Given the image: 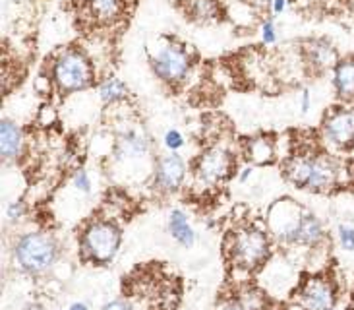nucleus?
Instances as JSON below:
<instances>
[{"label": "nucleus", "instance_id": "obj_1", "mask_svg": "<svg viewBox=\"0 0 354 310\" xmlns=\"http://www.w3.org/2000/svg\"><path fill=\"white\" fill-rule=\"evenodd\" d=\"M285 179L298 190L329 192L341 183L343 167L333 155L322 152H298L285 161Z\"/></svg>", "mask_w": 354, "mask_h": 310}, {"label": "nucleus", "instance_id": "obj_2", "mask_svg": "<svg viewBox=\"0 0 354 310\" xmlns=\"http://www.w3.org/2000/svg\"><path fill=\"white\" fill-rule=\"evenodd\" d=\"M271 252L269 232L254 227V225H242L236 231L229 235L227 242V256L234 270L252 273L261 268Z\"/></svg>", "mask_w": 354, "mask_h": 310}, {"label": "nucleus", "instance_id": "obj_3", "mask_svg": "<svg viewBox=\"0 0 354 310\" xmlns=\"http://www.w3.org/2000/svg\"><path fill=\"white\" fill-rule=\"evenodd\" d=\"M58 258V242L48 232H26L14 244V260L28 275L47 273Z\"/></svg>", "mask_w": 354, "mask_h": 310}, {"label": "nucleus", "instance_id": "obj_4", "mask_svg": "<svg viewBox=\"0 0 354 310\" xmlns=\"http://www.w3.org/2000/svg\"><path fill=\"white\" fill-rule=\"evenodd\" d=\"M120 244H122V231L111 219L91 221L80 237L82 258L97 266H105L115 260Z\"/></svg>", "mask_w": 354, "mask_h": 310}, {"label": "nucleus", "instance_id": "obj_5", "mask_svg": "<svg viewBox=\"0 0 354 310\" xmlns=\"http://www.w3.org/2000/svg\"><path fill=\"white\" fill-rule=\"evenodd\" d=\"M50 78L60 95L84 91L93 84L91 60L80 48H68L53 62Z\"/></svg>", "mask_w": 354, "mask_h": 310}, {"label": "nucleus", "instance_id": "obj_6", "mask_svg": "<svg viewBox=\"0 0 354 310\" xmlns=\"http://www.w3.org/2000/svg\"><path fill=\"white\" fill-rule=\"evenodd\" d=\"M306 212L308 210L292 198H279L269 206L266 215L268 232L283 244H298V235Z\"/></svg>", "mask_w": 354, "mask_h": 310}, {"label": "nucleus", "instance_id": "obj_7", "mask_svg": "<svg viewBox=\"0 0 354 310\" xmlns=\"http://www.w3.org/2000/svg\"><path fill=\"white\" fill-rule=\"evenodd\" d=\"M234 157L225 145L205 147L194 165V176L201 186H217L223 184L234 171Z\"/></svg>", "mask_w": 354, "mask_h": 310}, {"label": "nucleus", "instance_id": "obj_8", "mask_svg": "<svg viewBox=\"0 0 354 310\" xmlns=\"http://www.w3.org/2000/svg\"><path fill=\"white\" fill-rule=\"evenodd\" d=\"M151 66L159 80H163L165 84L176 86L184 82L190 72V57L182 45L169 41L157 48V53L151 58Z\"/></svg>", "mask_w": 354, "mask_h": 310}, {"label": "nucleus", "instance_id": "obj_9", "mask_svg": "<svg viewBox=\"0 0 354 310\" xmlns=\"http://www.w3.org/2000/svg\"><path fill=\"white\" fill-rule=\"evenodd\" d=\"M335 302V283L327 275H310L300 283L292 307L298 310H333Z\"/></svg>", "mask_w": 354, "mask_h": 310}, {"label": "nucleus", "instance_id": "obj_10", "mask_svg": "<svg viewBox=\"0 0 354 310\" xmlns=\"http://www.w3.org/2000/svg\"><path fill=\"white\" fill-rule=\"evenodd\" d=\"M322 138L329 147L346 152L354 145V109L333 107L322 125Z\"/></svg>", "mask_w": 354, "mask_h": 310}, {"label": "nucleus", "instance_id": "obj_11", "mask_svg": "<svg viewBox=\"0 0 354 310\" xmlns=\"http://www.w3.org/2000/svg\"><path fill=\"white\" fill-rule=\"evenodd\" d=\"M186 174H188L186 161L178 152H171L157 159L153 169V186L159 192H178L186 181Z\"/></svg>", "mask_w": 354, "mask_h": 310}, {"label": "nucleus", "instance_id": "obj_12", "mask_svg": "<svg viewBox=\"0 0 354 310\" xmlns=\"http://www.w3.org/2000/svg\"><path fill=\"white\" fill-rule=\"evenodd\" d=\"M151 142L140 128H128L116 138L115 155L116 159H136L149 154Z\"/></svg>", "mask_w": 354, "mask_h": 310}, {"label": "nucleus", "instance_id": "obj_13", "mask_svg": "<svg viewBox=\"0 0 354 310\" xmlns=\"http://www.w3.org/2000/svg\"><path fill=\"white\" fill-rule=\"evenodd\" d=\"M304 58L310 66L317 70V72H324L329 68H335L339 62V55H337V48L327 41V39H312L304 45Z\"/></svg>", "mask_w": 354, "mask_h": 310}, {"label": "nucleus", "instance_id": "obj_14", "mask_svg": "<svg viewBox=\"0 0 354 310\" xmlns=\"http://www.w3.org/2000/svg\"><path fill=\"white\" fill-rule=\"evenodd\" d=\"M84 12L93 24L109 26L124 12V0H84Z\"/></svg>", "mask_w": 354, "mask_h": 310}, {"label": "nucleus", "instance_id": "obj_15", "mask_svg": "<svg viewBox=\"0 0 354 310\" xmlns=\"http://www.w3.org/2000/svg\"><path fill=\"white\" fill-rule=\"evenodd\" d=\"M0 149L4 161H16L24 152V132L8 118H4L0 125Z\"/></svg>", "mask_w": 354, "mask_h": 310}, {"label": "nucleus", "instance_id": "obj_16", "mask_svg": "<svg viewBox=\"0 0 354 310\" xmlns=\"http://www.w3.org/2000/svg\"><path fill=\"white\" fill-rule=\"evenodd\" d=\"M333 87L339 99L354 101V57L337 62L333 68Z\"/></svg>", "mask_w": 354, "mask_h": 310}, {"label": "nucleus", "instance_id": "obj_17", "mask_svg": "<svg viewBox=\"0 0 354 310\" xmlns=\"http://www.w3.org/2000/svg\"><path fill=\"white\" fill-rule=\"evenodd\" d=\"M246 157L254 165H271L277 159V144L269 136H256L246 144Z\"/></svg>", "mask_w": 354, "mask_h": 310}, {"label": "nucleus", "instance_id": "obj_18", "mask_svg": "<svg viewBox=\"0 0 354 310\" xmlns=\"http://www.w3.org/2000/svg\"><path fill=\"white\" fill-rule=\"evenodd\" d=\"M221 310H269L268 297L258 289L240 291L236 297L225 302V307Z\"/></svg>", "mask_w": 354, "mask_h": 310}, {"label": "nucleus", "instance_id": "obj_19", "mask_svg": "<svg viewBox=\"0 0 354 310\" xmlns=\"http://www.w3.org/2000/svg\"><path fill=\"white\" fill-rule=\"evenodd\" d=\"M169 232L173 235L174 241L184 248H192L196 242V232H194L186 213L182 210H173L169 213Z\"/></svg>", "mask_w": 354, "mask_h": 310}, {"label": "nucleus", "instance_id": "obj_20", "mask_svg": "<svg viewBox=\"0 0 354 310\" xmlns=\"http://www.w3.org/2000/svg\"><path fill=\"white\" fill-rule=\"evenodd\" d=\"M324 241H326V229H324V225H322V221L317 219L314 213L306 212L302 227H300V235H298V246L317 248Z\"/></svg>", "mask_w": 354, "mask_h": 310}, {"label": "nucleus", "instance_id": "obj_21", "mask_svg": "<svg viewBox=\"0 0 354 310\" xmlns=\"http://www.w3.org/2000/svg\"><path fill=\"white\" fill-rule=\"evenodd\" d=\"M99 97L106 105H115V103H120L128 97V87L118 78H106L105 82L99 86Z\"/></svg>", "mask_w": 354, "mask_h": 310}, {"label": "nucleus", "instance_id": "obj_22", "mask_svg": "<svg viewBox=\"0 0 354 310\" xmlns=\"http://www.w3.org/2000/svg\"><path fill=\"white\" fill-rule=\"evenodd\" d=\"M192 18L198 21H211L219 18V2L217 0H192L190 2Z\"/></svg>", "mask_w": 354, "mask_h": 310}, {"label": "nucleus", "instance_id": "obj_23", "mask_svg": "<svg viewBox=\"0 0 354 310\" xmlns=\"http://www.w3.org/2000/svg\"><path fill=\"white\" fill-rule=\"evenodd\" d=\"M35 120H37V125L41 126V128H48V126H53L58 120L57 109H55L53 105H48V103H43V105L39 107Z\"/></svg>", "mask_w": 354, "mask_h": 310}, {"label": "nucleus", "instance_id": "obj_24", "mask_svg": "<svg viewBox=\"0 0 354 310\" xmlns=\"http://www.w3.org/2000/svg\"><path fill=\"white\" fill-rule=\"evenodd\" d=\"M337 237H339V244L341 248L346 252H354V227L353 225H346L341 223L337 227Z\"/></svg>", "mask_w": 354, "mask_h": 310}, {"label": "nucleus", "instance_id": "obj_25", "mask_svg": "<svg viewBox=\"0 0 354 310\" xmlns=\"http://www.w3.org/2000/svg\"><path fill=\"white\" fill-rule=\"evenodd\" d=\"M72 184L76 186V190H80V192H91V176H89L86 169H77L74 176H72Z\"/></svg>", "mask_w": 354, "mask_h": 310}, {"label": "nucleus", "instance_id": "obj_26", "mask_svg": "<svg viewBox=\"0 0 354 310\" xmlns=\"http://www.w3.org/2000/svg\"><path fill=\"white\" fill-rule=\"evenodd\" d=\"M165 145H167V149L169 152H178V149H182L184 147V144H186V140H184V136L178 132V130H167V134H165L163 138Z\"/></svg>", "mask_w": 354, "mask_h": 310}, {"label": "nucleus", "instance_id": "obj_27", "mask_svg": "<svg viewBox=\"0 0 354 310\" xmlns=\"http://www.w3.org/2000/svg\"><path fill=\"white\" fill-rule=\"evenodd\" d=\"M261 39L266 45H273L277 41V29H275V21L273 19H266L261 26Z\"/></svg>", "mask_w": 354, "mask_h": 310}, {"label": "nucleus", "instance_id": "obj_28", "mask_svg": "<svg viewBox=\"0 0 354 310\" xmlns=\"http://www.w3.org/2000/svg\"><path fill=\"white\" fill-rule=\"evenodd\" d=\"M24 213H26V206H24L21 200L8 203V208H6V217H8L10 221H18V219L24 217Z\"/></svg>", "mask_w": 354, "mask_h": 310}, {"label": "nucleus", "instance_id": "obj_29", "mask_svg": "<svg viewBox=\"0 0 354 310\" xmlns=\"http://www.w3.org/2000/svg\"><path fill=\"white\" fill-rule=\"evenodd\" d=\"M101 310H134L132 309V304L124 299H116V300H111V302H106L105 307Z\"/></svg>", "mask_w": 354, "mask_h": 310}, {"label": "nucleus", "instance_id": "obj_30", "mask_svg": "<svg viewBox=\"0 0 354 310\" xmlns=\"http://www.w3.org/2000/svg\"><path fill=\"white\" fill-rule=\"evenodd\" d=\"M300 107H302V113H308V109H310V91H308V89H302Z\"/></svg>", "mask_w": 354, "mask_h": 310}, {"label": "nucleus", "instance_id": "obj_31", "mask_svg": "<svg viewBox=\"0 0 354 310\" xmlns=\"http://www.w3.org/2000/svg\"><path fill=\"white\" fill-rule=\"evenodd\" d=\"M271 6H273L275 14H281L285 10V6H287V0H271Z\"/></svg>", "mask_w": 354, "mask_h": 310}, {"label": "nucleus", "instance_id": "obj_32", "mask_svg": "<svg viewBox=\"0 0 354 310\" xmlns=\"http://www.w3.org/2000/svg\"><path fill=\"white\" fill-rule=\"evenodd\" d=\"M252 173H254V169H252V167H244V169H242V173L239 174L240 183H246L250 176H252Z\"/></svg>", "mask_w": 354, "mask_h": 310}, {"label": "nucleus", "instance_id": "obj_33", "mask_svg": "<svg viewBox=\"0 0 354 310\" xmlns=\"http://www.w3.org/2000/svg\"><path fill=\"white\" fill-rule=\"evenodd\" d=\"M68 310H89V307H87L86 302H74Z\"/></svg>", "mask_w": 354, "mask_h": 310}, {"label": "nucleus", "instance_id": "obj_34", "mask_svg": "<svg viewBox=\"0 0 354 310\" xmlns=\"http://www.w3.org/2000/svg\"><path fill=\"white\" fill-rule=\"evenodd\" d=\"M24 310H45V309H43V307H41L39 302H31V304H28V307H26Z\"/></svg>", "mask_w": 354, "mask_h": 310}, {"label": "nucleus", "instance_id": "obj_35", "mask_svg": "<svg viewBox=\"0 0 354 310\" xmlns=\"http://www.w3.org/2000/svg\"><path fill=\"white\" fill-rule=\"evenodd\" d=\"M333 310H335V309H333Z\"/></svg>", "mask_w": 354, "mask_h": 310}]
</instances>
